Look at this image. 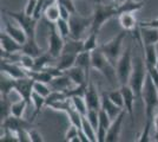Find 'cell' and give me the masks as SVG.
Segmentation results:
<instances>
[{"instance_id": "ba28073f", "label": "cell", "mask_w": 158, "mask_h": 142, "mask_svg": "<svg viewBox=\"0 0 158 142\" xmlns=\"http://www.w3.org/2000/svg\"><path fill=\"white\" fill-rule=\"evenodd\" d=\"M69 24H70V30H71V38L74 39H81V36L84 34L86 30L92 25V15L85 18L83 15L78 14L77 12L71 14L70 19H69Z\"/></svg>"}, {"instance_id": "9a60e30c", "label": "cell", "mask_w": 158, "mask_h": 142, "mask_svg": "<svg viewBox=\"0 0 158 142\" xmlns=\"http://www.w3.org/2000/svg\"><path fill=\"white\" fill-rule=\"evenodd\" d=\"M126 114L127 113L124 109L114 120H112L111 126H110V128L107 129L105 142H117L119 140V134H120V130H122V124L124 122V117H125Z\"/></svg>"}, {"instance_id": "e0dca14e", "label": "cell", "mask_w": 158, "mask_h": 142, "mask_svg": "<svg viewBox=\"0 0 158 142\" xmlns=\"http://www.w3.org/2000/svg\"><path fill=\"white\" fill-rule=\"evenodd\" d=\"M139 43L144 45H156L158 43V28L139 26Z\"/></svg>"}, {"instance_id": "ac0fdd59", "label": "cell", "mask_w": 158, "mask_h": 142, "mask_svg": "<svg viewBox=\"0 0 158 142\" xmlns=\"http://www.w3.org/2000/svg\"><path fill=\"white\" fill-rule=\"evenodd\" d=\"M48 85H50L51 90H57V91H66V90L74 87L71 78L65 72L63 75H60V76L53 77L52 81L48 83Z\"/></svg>"}, {"instance_id": "ab89813d", "label": "cell", "mask_w": 158, "mask_h": 142, "mask_svg": "<svg viewBox=\"0 0 158 142\" xmlns=\"http://www.w3.org/2000/svg\"><path fill=\"white\" fill-rule=\"evenodd\" d=\"M33 91L37 93V94L41 95V96H44V97H47L52 90H51L50 85H48L47 83L34 81V84H33Z\"/></svg>"}, {"instance_id": "db71d44e", "label": "cell", "mask_w": 158, "mask_h": 142, "mask_svg": "<svg viewBox=\"0 0 158 142\" xmlns=\"http://www.w3.org/2000/svg\"><path fill=\"white\" fill-rule=\"evenodd\" d=\"M155 141H158V133H156V135H155V139H153Z\"/></svg>"}, {"instance_id": "52a82bcc", "label": "cell", "mask_w": 158, "mask_h": 142, "mask_svg": "<svg viewBox=\"0 0 158 142\" xmlns=\"http://www.w3.org/2000/svg\"><path fill=\"white\" fill-rule=\"evenodd\" d=\"M11 18H13L14 20L18 23L19 25L27 34V39H35V27L38 20L34 19L32 15L23 11V12H11V11H5Z\"/></svg>"}, {"instance_id": "f35d334b", "label": "cell", "mask_w": 158, "mask_h": 142, "mask_svg": "<svg viewBox=\"0 0 158 142\" xmlns=\"http://www.w3.org/2000/svg\"><path fill=\"white\" fill-rule=\"evenodd\" d=\"M107 95H109L110 100H111L114 104H117L120 108H124V96H123V93H122L120 88L113 89L112 91L107 93Z\"/></svg>"}, {"instance_id": "d590c367", "label": "cell", "mask_w": 158, "mask_h": 142, "mask_svg": "<svg viewBox=\"0 0 158 142\" xmlns=\"http://www.w3.org/2000/svg\"><path fill=\"white\" fill-rule=\"evenodd\" d=\"M28 105L30 104L24 98H20L19 101L13 102L12 103V108H11V113H12L11 115L17 116V117H23V115H24V113H25V110H26Z\"/></svg>"}, {"instance_id": "5bb4252c", "label": "cell", "mask_w": 158, "mask_h": 142, "mask_svg": "<svg viewBox=\"0 0 158 142\" xmlns=\"http://www.w3.org/2000/svg\"><path fill=\"white\" fill-rule=\"evenodd\" d=\"M122 93H123V96H124V109L126 110V113L129 114L130 118H131L132 124L135 123V115H133V105H135V102L137 100L136 97V94L135 91L132 90V88L129 85V84H125V85H120L119 87Z\"/></svg>"}, {"instance_id": "d4e9b609", "label": "cell", "mask_w": 158, "mask_h": 142, "mask_svg": "<svg viewBox=\"0 0 158 142\" xmlns=\"http://www.w3.org/2000/svg\"><path fill=\"white\" fill-rule=\"evenodd\" d=\"M76 65H78V67L84 69L87 78L90 80V70L92 69V57H91V52H90V51H81L80 54H78L77 61H76Z\"/></svg>"}, {"instance_id": "5b68a950", "label": "cell", "mask_w": 158, "mask_h": 142, "mask_svg": "<svg viewBox=\"0 0 158 142\" xmlns=\"http://www.w3.org/2000/svg\"><path fill=\"white\" fill-rule=\"evenodd\" d=\"M132 69H133V59H132L131 45H129L123 51V54L119 57L118 62L116 64V71H117L119 87L120 85H125V84L129 83Z\"/></svg>"}, {"instance_id": "30bf717a", "label": "cell", "mask_w": 158, "mask_h": 142, "mask_svg": "<svg viewBox=\"0 0 158 142\" xmlns=\"http://www.w3.org/2000/svg\"><path fill=\"white\" fill-rule=\"evenodd\" d=\"M33 84H34V80L26 76V77L17 80L15 81V88H14V91H17V94L20 96V98H24L30 105L32 103Z\"/></svg>"}, {"instance_id": "60d3db41", "label": "cell", "mask_w": 158, "mask_h": 142, "mask_svg": "<svg viewBox=\"0 0 158 142\" xmlns=\"http://www.w3.org/2000/svg\"><path fill=\"white\" fill-rule=\"evenodd\" d=\"M65 98H67L65 91H57V90H52V91L50 93V95L46 97V107L51 105V104L54 103V102L61 101V100H65Z\"/></svg>"}, {"instance_id": "d6986e66", "label": "cell", "mask_w": 158, "mask_h": 142, "mask_svg": "<svg viewBox=\"0 0 158 142\" xmlns=\"http://www.w3.org/2000/svg\"><path fill=\"white\" fill-rule=\"evenodd\" d=\"M70 78H71V81L73 82V84L74 85H80V84H87L90 80L87 78V76H86V72L85 70L83 68H80L78 65H74L72 68L67 69L66 71H64Z\"/></svg>"}, {"instance_id": "7bdbcfd3", "label": "cell", "mask_w": 158, "mask_h": 142, "mask_svg": "<svg viewBox=\"0 0 158 142\" xmlns=\"http://www.w3.org/2000/svg\"><path fill=\"white\" fill-rule=\"evenodd\" d=\"M86 118L89 120V122L93 126V128L97 130L99 126V110L96 109H89L87 114H86Z\"/></svg>"}, {"instance_id": "7dc6e473", "label": "cell", "mask_w": 158, "mask_h": 142, "mask_svg": "<svg viewBox=\"0 0 158 142\" xmlns=\"http://www.w3.org/2000/svg\"><path fill=\"white\" fill-rule=\"evenodd\" d=\"M30 137H31V142H43L44 139L37 129L31 128L30 129Z\"/></svg>"}, {"instance_id": "f546056e", "label": "cell", "mask_w": 158, "mask_h": 142, "mask_svg": "<svg viewBox=\"0 0 158 142\" xmlns=\"http://www.w3.org/2000/svg\"><path fill=\"white\" fill-rule=\"evenodd\" d=\"M145 54V65L146 67H156L158 61V54L156 45H144L143 46Z\"/></svg>"}, {"instance_id": "277c9868", "label": "cell", "mask_w": 158, "mask_h": 142, "mask_svg": "<svg viewBox=\"0 0 158 142\" xmlns=\"http://www.w3.org/2000/svg\"><path fill=\"white\" fill-rule=\"evenodd\" d=\"M118 4H97L92 14V25L90 31L99 32L100 27L112 17L118 15Z\"/></svg>"}, {"instance_id": "b9f144b4", "label": "cell", "mask_w": 158, "mask_h": 142, "mask_svg": "<svg viewBox=\"0 0 158 142\" xmlns=\"http://www.w3.org/2000/svg\"><path fill=\"white\" fill-rule=\"evenodd\" d=\"M19 64L25 69V70H32V69L34 68V58L31 57V56H28V54H25L21 52Z\"/></svg>"}, {"instance_id": "8fae6325", "label": "cell", "mask_w": 158, "mask_h": 142, "mask_svg": "<svg viewBox=\"0 0 158 142\" xmlns=\"http://www.w3.org/2000/svg\"><path fill=\"white\" fill-rule=\"evenodd\" d=\"M1 72L8 75L14 80H19L23 77H26V70L20 65L19 63L12 62L7 58H1Z\"/></svg>"}, {"instance_id": "8d00e7d4", "label": "cell", "mask_w": 158, "mask_h": 142, "mask_svg": "<svg viewBox=\"0 0 158 142\" xmlns=\"http://www.w3.org/2000/svg\"><path fill=\"white\" fill-rule=\"evenodd\" d=\"M98 32H92L90 31V34L84 39V51H90L92 52L98 47Z\"/></svg>"}, {"instance_id": "74e56055", "label": "cell", "mask_w": 158, "mask_h": 142, "mask_svg": "<svg viewBox=\"0 0 158 142\" xmlns=\"http://www.w3.org/2000/svg\"><path fill=\"white\" fill-rule=\"evenodd\" d=\"M71 101H72L73 107L78 110L79 113L83 116H85L87 114V104H86L85 97L84 96H73V97H70Z\"/></svg>"}, {"instance_id": "9c48e42d", "label": "cell", "mask_w": 158, "mask_h": 142, "mask_svg": "<svg viewBox=\"0 0 158 142\" xmlns=\"http://www.w3.org/2000/svg\"><path fill=\"white\" fill-rule=\"evenodd\" d=\"M64 45H65V39L58 32L56 24L48 21V50L47 51L53 58L57 59L63 52Z\"/></svg>"}, {"instance_id": "d6a6232c", "label": "cell", "mask_w": 158, "mask_h": 142, "mask_svg": "<svg viewBox=\"0 0 158 142\" xmlns=\"http://www.w3.org/2000/svg\"><path fill=\"white\" fill-rule=\"evenodd\" d=\"M80 129L86 134V136L89 137L90 142H96L97 141V131L96 129L93 128V126L89 122V120L86 118V116H83V120H81V127Z\"/></svg>"}, {"instance_id": "ee69618b", "label": "cell", "mask_w": 158, "mask_h": 142, "mask_svg": "<svg viewBox=\"0 0 158 142\" xmlns=\"http://www.w3.org/2000/svg\"><path fill=\"white\" fill-rule=\"evenodd\" d=\"M111 117L109 116V114L106 113L104 109H99V126H102V127H104V128L109 129L110 128V126H111ZM98 126V127H99Z\"/></svg>"}, {"instance_id": "44dd1931", "label": "cell", "mask_w": 158, "mask_h": 142, "mask_svg": "<svg viewBox=\"0 0 158 142\" xmlns=\"http://www.w3.org/2000/svg\"><path fill=\"white\" fill-rule=\"evenodd\" d=\"M102 109H104L106 113L109 114V116L111 117V120H114L124 110V108H120L117 104H114L110 100L109 95L105 94V93L102 95Z\"/></svg>"}, {"instance_id": "3957f363", "label": "cell", "mask_w": 158, "mask_h": 142, "mask_svg": "<svg viewBox=\"0 0 158 142\" xmlns=\"http://www.w3.org/2000/svg\"><path fill=\"white\" fill-rule=\"evenodd\" d=\"M146 77H148V69L145 65V61H143L142 58H135L133 59V69H132L131 76H130L127 84L135 91L137 100L142 98V93H143Z\"/></svg>"}, {"instance_id": "c3c4849f", "label": "cell", "mask_w": 158, "mask_h": 142, "mask_svg": "<svg viewBox=\"0 0 158 142\" xmlns=\"http://www.w3.org/2000/svg\"><path fill=\"white\" fill-rule=\"evenodd\" d=\"M97 141L98 142H105L106 141V134H107V129L99 126L97 128Z\"/></svg>"}, {"instance_id": "8992f818", "label": "cell", "mask_w": 158, "mask_h": 142, "mask_svg": "<svg viewBox=\"0 0 158 142\" xmlns=\"http://www.w3.org/2000/svg\"><path fill=\"white\" fill-rule=\"evenodd\" d=\"M127 31L123 30L120 31L113 39H111L110 41H107L105 44L100 45V50L103 51V54L106 56V58L111 62L112 64L116 67L117 62H118L119 57L122 56V50H123V41L126 38Z\"/></svg>"}, {"instance_id": "7402d4cb", "label": "cell", "mask_w": 158, "mask_h": 142, "mask_svg": "<svg viewBox=\"0 0 158 142\" xmlns=\"http://www.w3.org/2000/svg\"><path fill=\"white\" fill-rule=\"evenodd\" d=\"M119 24L123 30L125 31H133L136 28H138V21L135 17V13H122L118 15Z\"/></svg>"}, {"instance_id": "7c38bea8", "label": "cell", "mask_w": 158, "mask_h": 142, "mask_svg": "<svg viewBox=\"0 0 158 142\" xmlns=\"http://www.w3.org/2000/svg\"><path fill=\"white\" fill-rule=\"evenodd\" d=\"M0 46H1V57H5L7 54L20 52L23 45L4 31L0 34Z\"/></svg>"}, {"instance_id": "4fadbf2b", "label": "cell", "mask_w": 158, "mask_h": 142, "mask_svg": "<svg viewBox=\"0 0 158 142\" xmlns=\"http://www.w3.org/2000/svg\"><path fill=\"white\" fill-rule=\"evenodd\" d=\"M84 97H85L86 104H87V108L89 109L99 110V109L102 108V95H99L97 87L91 81L87 83Z\"/></svg>"}, {"instance_id": "bcb514c9", "label": "cell", "mask_w": 158, "mask_h": 142, "mask_svg": "<svg viewBox=\"0 0 158 142\" xmlns=\"http://www.w3.org/2000/svg\"><path fill=\"white\" fill-rule=\"evenodd\" d=\"M148 69V75L150 76V78L152 82L156 84V87L158 88V69L157 67H146Z\"/></svg>"}, {"instance_id": "f5cc1de1", "label": "cell", "mask_w": 158, "mask_h": 142, "mask_svg": "<svg viewBox=\"0 0 158 142\" xmlns=\"http://www.w3.org/2000/svg\"><path fill=\"white\" fill-rule=\"evenodd\" d=\"M153 129L156 133H158V113L155 115V118H153Z\"/></svg>"}, {"instance_id": "681fc988", "label": "cell", "mask_w": 158, "mask_h": 142, "mask_svg": "<svg viewBox=\"0 0 158 142\" xmlns=\"http://www.w3.org/2000/svg\"><path fill=\"white\" fill-rule=\"evenodd\" d=\"M59 4H61L64 7H66L71 13H74L77 12L76 11V7H74V4H73V0H57Z\"/></svg>"}, {"instance_id": "603a6c76", "label": "cell", "mask_w": 158, "mask_h": 142, "mask_svg": "<svg viewBox=\"0 0 158 142\" xmlns=\"http://www.w3.org/2000/svg\"><path fill=\"white\" fill-rule=\"evenodd\" d=\"M144 6L143 1H135V0H125L117 5L118 7V15L122 13H136Z\"/></svg>"}, {"instance_id": "484cf974", "label": "cell", "mask_w": 158, "mask_h": 142, "mask_svg": "<svg viewBox=\"0 0 158 142\" xmlns=\"http://www.w3.org/2000/svg\"><path fill=\"white\" fill-rule=\"evenodd\" d=\"M81 51H84V41L74 39V38H71V37L65 41V45H64V49H63V52L78 54Z\"/></svg>"}, {"instance_id": "f1b7e54d", "label": "cell", "mask_w": 158, "mask_h": 142, "mask_svg": "<svg viewBox=\"0 0 158 142\" xmlns=\"http://www.w3.org/2000/svg\"><path fill=\"white\" fill-rule=\"evenodd\" d=\"M15 81L12 77H10L8 75L1 72V82H0V91L1 96H8L11 94V91H13L15 88Z\"/></svg>"}, {"instance_id": "2e32d148", "label": "cell", "mask_w": 158, "mask_h": 142, "mask_svg": "<svg viewBox=\"0 0 158 142\" xmlns=\"http://www.w3.org/2000/svg\"><path fill=\"white\" fill-rule=\"evenodd\" d=\"M1 128L10 129L12 131H18L19 129H31L32 128V123L31 122L24 120L23 117H17V116L10 115L4 121H1Z\"/></svg>"}, {"instance_id": "ffe728a7", "label": "cell", "mask_w": 158, "mask_h": 142, "mask_svg": "<svg viewBox=\"0 0 158 142\" xmlns=\"http://www.w3.org/2000/svg\"><path fill=\"white\" fill-rule=\"evenodd\" d=\"M5 32H6L7 34H10L12 38H14V39L18 41L19 44H21V45L26 43L27 34L19 25H18V26H14L10 21L5 20Z\"/></svg>"}, {"instance_id": "e575fe53", "label": "cell", "mask_w": 158, "mask_h": 142, "mask_svg": "<svg viewBox=\"0 0 158 142\" xmlns=\"http://www.w3.org/2000/svg\"><path fill=\"white\" fill-rule=\"evenodd\" d=\"M54 24H56V27H57V30H58V32L60 33V36H61L65 41L69 39L70 36H71V30H70L69 20H65V19H63V18H59Z\"/></svg>"}, {"instance_id": "1f68e13d", "label": "cell", "mask_w": 158, "mask_h": 142, "mask_svg": "<svg viewBox=\"0 0 158 142\" xmlns=\"http://www.w3.org/2000/svg\"><path fill=\"white\" fill-rule=\"evenodd\" d=\"M32 104H33V107H34L33 118H35V117L40 114V111L43 110V108L46 105V97H44V96H41V95L37 94V93H34V91H33Z\"/></svg>"}, {"instance_id": "6da1fadb", "label": "cell", "mask_w": 158, "mask_h": 142, "mask_svg": "<svg viewBox=\"0 0 158 142\" xmlns=\"http://www.w3.org/2000/svg\"><path fill=\"white\" fill-rule=\"evenodd\" d=\"M142 100L145 105V124L144 128L139 135V142L150 141V133L153 128V118L156 115V110H158V88L152 82L150 76L148 75L145 81L143 93H142Z\"/></svg>"}, {"instance_id": "4316f807", "label": "cell", "mask_w": 158, "mask_h": 142, "mask_svg": "<svg viewBox=\"0 0 158 142\" xmlns=\"http://www.w3.org/2000/svg\"><path fill=\"white\" fill-rule=\"evenodd\" d=\"M21 52L25 54H28L33 58L38 57L40 54L44 52L43 49H40V46L38 45V43L35 39H27L25 44H23V47H21Z\"/></svg>"}, {"instance_id": "f6af8a7d", "label": "cell", "mask_w": 158, "mask_h": 142, "mask_svg": "<svg viewBox=\"0 0 158 142\" xmlns=\"http://www.w3.org/2000/svg\"><path fill=\"white\" fill-rule=\"evenodd\" d=\"M79 130L80 128H78L77 126H74V124H70V127L67 128L65 133V141H69V142H72L77 136L79 135Z\"/></svg>"}, {"instance_id": "4dcf8cb0", "label": "cell", "mask_w": 158, "mask_h": 142, "mask_svg": "<svg viewBox=\"0 0 158 142\" xmlns=\"http://www.w3.org/2000/svg\"><path fill=\"white\" fill-rule=\"evenodd\" d=\"M52 59H56V58H53L48 51L43 52L40 56L34 58V68L32 70H43V69H45L46 67L50 65V62Z\"/></svg>"}, {"instance_id": "816d5d0a", "label": "cell", "mask_w": 158, "mask_h": 142, "mask_svg": "<svg viewBox=\"0 0 158 142\" xmlns=\"http://www.w3.org/2000/svg\"><path fill=\"white\" fill-rule=\"evenodd\" d=\"M58 5H59V11H60V18H63V19H65V20H69L70 19V17H71V12L66 8V7H64L61 4H59L58 2Z\"/></svg>"}, {"instance_id": "7a4b0ae2", "label": "cell", "mask_w": 158, "mask_h": 142, "mask_svg": "<svg viewBox=\"0 0 158 142\" xmlns=\"http://www.w3.org/2000/svg\"><path fill=\"white\" fill-rule=\"evenodd\" d=\"M91 57H92V69L100 71L112 87L119 85L116 67L106 58V56L103 54L100 47L98 46L96 50H93L91 52Z\"/></svg>"}, {"instance_id": "f907efd6", "label": "cell", "mask_w": 158, "mask_h": 142, "mask_svg": "<svg viewBox=\"0 0 158 142\" xmlns=\"http://www.w3.org/2000/svg\"><path fill=\"white\" fill-rule=\"evenodd\" d=\"M37 2H38V0H28V1H27V5L24 11H25L28 15H32L33 11H34V8H35V5H37Z\"/></svg>"}, {"instance_id": "11a10c76", "label": "cell", "mask_w": 158, "mask_h": 142, "mask_svg": "<svg viewBox=\"0 0 158 142\" xmlns=\"http://www.w3.org/2000/svg\"><path fill=\"white\" fill-rule=\"evenodd\" d=\"M156 67H157V69H158V61H157V64H156Z\"/></svg>"}, {"instance_id": "83f0119b", "label": "cell", "mask_w": 158, "mask_h": 142, "mask_svg": "<svg viewBox=\"0 0 158 142\" xmlns=\"http://www.w3.org/2000/svg\"><path fill=\"white\" fill-rule=\"evenodd\" d=\"M44 17L46 18L47 21L50 23H56L60 18V11H59V5L57 0L51 1L46 6L45 11H44Z\"/></svg>"}, {"instance_id": "836d02e7", "label": "cell", "mask_w": 158, "mask_h": 142, "mask_svg": "<svg viewBox=\"0 0 158 142\" xmlns=\"http://www.w3.org/2000/svg\"><path fill=\"white\" fill-rule=\"evenodd\" d=\"M11 108H12V102L8 100V96H1L0 101V118L4 121L11 115Z\"/></svg>"}, {"instance_id": "cb8c5ba5", "label": "cell", "mask_w": 158, "mask_h": 142, "mask_svg": "<svg viewBox=\"0 0 158 142\" xmlns=\"http://www.w3.org/2000/svg\"><path fill=\"white\" fill-rule=\"evenodd\" d=\"M77 56L78 54H67V52H63L59 57L57 58V68L60 69L61 71H66L67 69L72 68L76 65V61H77Z\"/></svg>"}]
</instances>
